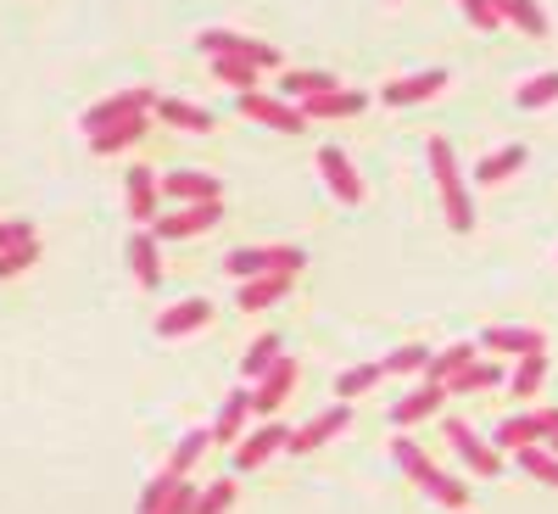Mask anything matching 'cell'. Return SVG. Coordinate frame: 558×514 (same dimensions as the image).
Segmentation results:
<instances>
[{
  "mask_svg": "<svg viewBox=\"0 0 558 514\" xmlns=\"http://www.w3.org/2000/svg\"><path fill=\"white\" fill-rule=\"evenodd\" d=\"M430 174H436V191H441L447 224L458 229V236H470V229H475V202H470V184H463L458 157H452V146H447L441 134L430 140Z\"/></svg>",
  "mask_w": 558,
  "mask_h": 514,
  "instance_id": "1",
  "label": "cell"
},
{
  "mask_svg": "<svg viewBox=\"0 0 558 514\" xmlns=\"http://www.w3.org/2000/svg\"><path fill=\"white\" fill-rule=\"evenodd\" d=\"M391 458L402 464V476H413V481L425 487V492H430L436 503H447V509H458V514H463V503H470V492H463V481H452L447 470H436V464H430V453L418 447V442L397 437V442H391Z\"/></svg>",
  "mask_w": 558,
  "mask_h": 514,
  "instance_id": "2",
  "label": "cell"
},
{
  "mask_svg": "<svg viewBox=\"0 0 558 514\" xmlns=\"http://www.w3.org/2000/svg\"><path fill=\"white\" fill-rule=\"evenodd\" d=\"M223 268L235 279H257V274H302L307 268V252L302 247H241L229 252Z\"/></svg>",
  "mask_w": 558,
  "mask_h": 514,
  "instance_id": "3",
  "label": "cell"
},
{
  "mask_svg": "<svg viewBox=\"0 0 558 514\" xmlns=\"http://www.w3.org/2000/svg\"><path fill=\"white\" fill-rule=\"evenodd\" d=\"M558 437V408H536V414H514V419H502L492 447H508V453H520V447H536Z\"/></svg>",
  "mask_w": 558,
  "mask_h": 514,
  "instance_id": "4",
  "label": "cell"
},
{
  "mask_svg": "<svg viewBox=\"0 0 558 514\" xmlns=\"http://www.w3.org/2000/svg\"><path fill=\"white\" fill-rule=\"evenodd\" d=\"M202 51H207V57H241V62H252V68H279L274 45L246 39V34H235V28H207V34H202Z\"/></svg>",
  "mask_w": 558,
  "mask_h": 514,
  "instance_id": "5",
  "label": "cell"
},
{
  "mask_svg": "<svg viewBox=\"0 0 558 514\" xmlns=\"http://www.w3.org/2000/svg\"><path fill=\"white\" fill-rule=\"evenodd\" d=\"M151 107H157L151 89H118V96H107V101H96V107L84 112V134H101V129H112V123H123V118L151 112Z\"/></svg>",
  "mask_w": 558,
  "mask_h": 514,
  "instance_id": "6",
  "label": "cell"
},
{
  "mask_svg": "<svg viewBox=\"0 0 558 514\" xmlns=\"http://www.w3.org/2000/svg\"><path fill=\"white\" fill-rule=\"evenodd\" d=\"M241 112H246L252 123H268V129H279V134H302V129H307V112H302L296 101H274V96H263V89L241 96Z\"/></svg>",
  "mask_w": 558,
  "mask_h": 514,
  "instance_id": "7",
  "label": "cell"
},
{
  "mask_svg": "<svg viewBox=\"0 0 558 514\" xmlns=\"http://www.w3.org/2000/svg\"><path fill=\"white\" fill-rule=\"evenodd\" d=\"M218 218H223V207H218V202L184 207V213H157L151 236H157V241H184V236H202V229H213Z\"/></svg>",
  "mask_w": 558,
  "mask_h": 514,
  "instance_id": "8",
  "label": "cell"
},
{
  "mask_svg": "<svg viewBox=\"0 0 558 514\" xmlns=\"http://www.w3.org/2000/svg\"><path fill=\"white\" fill-rule=\"evenodd\" d=\"M447 442L458 447V458L470 464L475 476H492V481H497V470H502V458H497V447H486V442H481V437H475L470 426H463V419H447Z\"/></svg>",
  "mask_w": 558,
  "mask_h": 514,
  "instance_id": "9",
  "label": "cell"
},
{
  "mask_svg": "<svg viewBox=\"0 0 558 514\" xmlns=\"http://www.w3.org/2000/svg\"><path fill=\"white\" fill-rule=\"evenodd\" d=\"M318 168H324V184H330V191H336L347 207H357V202H363V179H357V168L347 163V152H341V146H324V152H318Z\"/></svg>",
  "mask_w": 558,
  "mask_h": 514,
  "instance_id": "10",
  "label": "cell"
},
{
  "mask_svg": "<svg viewBox=\"0 0 558 514\" xmlns=\"http://www.w3.org/2000/svg\"><path fill=\"white\" fill-rule=\"evenodd\" d=\"M347 419H352V414H347V403L324 408L318 419H307L302 431H291V442H286V447H291V453H313V447H324L330 437H341V431H347Z\"/></svg>",
  "mask_w": 558,
  "mask_h": 514,
  "instance_id": "11",
  "label": "cell"
},
{
  "mask_svg": "<svg viewBox=\"0 0 558 514\" xmlns=\"http://www.w3.org/2000/svg\"><path fill=\"white\" fill-rule=\"evenodd\" d=\"M291 386H296V358H279L268 375L257 381V392H252V414H274L279 403L291 397Z\"/></svg>",
  "mask_w": 558,
  "mask_h": 514,
  "instance_id": "12",
  "label": "cell"
},
{
  "mask_svg": "<svg viewBox=\"0 0 558 514\" xmlns=\"http://www.w3.org/2000/svg\"><path fill=\"white\" fill-rule=\"evenodd\" d=\"M447 89V73L441 68H425V73H413V79H391L386 84V101L391 107H413V101H430Z\"/></svg>",
  "mask_w": 558,
  "mask_h": 514,
  "instance_id": "13",
  "label": "cell"
},
{
  "mask_svg": "<svg viewBox=\"0 0 558 514\" xmlns=\"http://www.w3.org/2000/svg\"><path fill=\"white\" fill-rule=\"evenodd\" d=\"M213 319V302L207 297H191V302H173V308H162V319H157V336H191V331H202V324Z\"/></svg>",
  "mask_w": 558,
  "mask_h": 514,
  "instance_id": "14",
  "label": "cell"
},
{
  "mask_svg": "<svg viewBox=\"0 0 558 514\" xmlns=\"http://www.w3.org/2000/svg\"><path fill=\"white\" fill-rule=\"evenodd\" d=\"M291 442V431L286 426H274V419H268V426L263 431H252L241 447H235V470H257V464H268L279 447H286Z\"/></svg>",
  "mask_w": 558,
  "mask_h": 514,
  "instance_id": "15",
  "label": "cell"
},
{
  "mask_svg": "<svg viewBox=\"0 0 558 514\" xmlns=\"http://www.w3.org/2000/svg\"><path fill=\"white\" fill-rule=\"evenodd\" d=\"M162 196L202 207V202H218V179H213V174H191V168H173V174L162 179Z\"/></svg>",
  "mask_w": 558,
  "mask_h": 514,
  "instance_id": "16",
  "label": "cell"
},
{
  "mask_svg": "<svg viewBox=\"0 0 558 514\" xmlns=\"http://www.w3.org/2000/svg\"><path fill=\"white\" fill-rule=\"evenodd\" d=\"M157 196H162V184L151 168H129V218L134 224H157Z\"/></svg>",
  "mask_w": 558,
  "mask_h": 514,
  "instance_id": "17",
  "label": "cell"
},
{
  "mask_svg": "<svg viewBox=\"0 0 558 514\" xmlns=\"http://www.w3.org/2000/svg\"><path fill=\"white\" fill-rule=\"evenodd\" d=\"M441 403H447V386H430V381H425L418 392H408V397L391 408V426H397V431H402V426H418V419H430Z\"/></svg>",
  "mask_w": 558,
  "mask_h": 514,
  "instance_id": "18",
  "label": "cell"
},
{
  "mask_svg": "<svg viewBox=\"0 0 558 514\" xmlns=\"http://www.w3.org/2000/svg\"><path fill=\"white\" fill-rule=\"evenodd\" d=\"M129 268H134V279L146 291L162 286V263H157V236H151V229H140V236L129 241Z\"/></svg>",
  "mask_w": 558,
  "mask_h": 514,
  "instance_id": "19",
  "label": "cell"
},
{
  "mask_svg": "<svg viewBox=\"0 0 558 514\" xmlns=\"http://www.w3.org/2000/svg\"><path fill=\"white\" fill-rule=\"evenodd\" d=\"M363 107H368V96H363V89H330V96L307 101L302 112H307V123H324V118H357Z\"/></svg>",
  "mask_w": 558,
  "mask_h": 514,
  "instance_id": "20",
  "label": "cell"
},
{
  "mask_svg": "<svg viewBox=\"0 0 558 514\" xmlns=\"http://www.w3.org/2000/svg\"><path fill=\"white\" fill-rule=\"evenodd\" d=\"M246 414H252V392H229L223 408H218V426H213V442H235L246 437Z\"/></svg>",
  "mask_w": 558,
  "mask_h": 514,
  "instance_id": "21",
  "label": "cell"
},
{
  "mask_svg": "<svg viewBox=\"0 0 558 514\" xmlns=\"http://www.w3.org/2000/svg\"><path fill=\"white\" fill-rule=\"evenodd\" d=\"M475 347L481 342H458V347H441V352H430V363H425V381L430 386H447L458 369H470L475 363Z\"/></svg>",
  "mask_w": 558,
  "mask_h": 514,
  "instance_id": "22",
  "label": "cell"
},
{
  "mask_svg": "<svg viewBox=\"0 0 558 514\" xmlns=\"http://www.w3.org/2000/svg\"><path fill=\"white\" fill-rule=\"evenodd\" d=\"M291 279H296V274H257V279H241V308L257 313V308L279 302V297L291 291Z\"/></svg>",
  "mask_w": 558,
  "mask_h": 514,
  "instance_id": "23",
  "label": "cell"
},
{
  "mask_svg": "<svg viewBox=\"0 0 558 514\" xmlns=\"http://www.w3.org/2000/svg\"><path fill=\"white\" fill-rule=\"evenodd\" d=\"M330 89H341V79H336V73H313V68L286 73V96H291L296 107H307V101H318V96H330Z\"/></svg>",
  "mask_w": 558,
  "mask_h": 514,
  "instance_id": "24",
  "label": "cell"
},
{
  "mask_svg": "<svg viewBox=\"0 0 558 514\" xmlns=\"http://www.w3.org/2000/svg\"><path fill=\"white\" fill-rule=\"evenodd\" d=\"M481 347L525 358V352H542V336H536V331H514V324H492V331L481 336Z\"/></svg>",
  "mask_w": 558,
  "mask_h": 514,
  "instance_id": "25",
  "label": "cell"
},
{
  "mask_svg": "<svg viewBox=\"0 0 558 514\" xmlns=\"http://www.w3.org/2000/svg\"><path fill=\"white\" fill-rule=\"evenodd\" d=\"M492 7H497V17L502 23H514V28H525V34H547V12L536 7V0H492Z\"/></svg>",
  "mask_w": 558,
  "mask_h": 514,
  "instance_id": "26",
  "label": "cell"
},
{
  "mask_svg": "<svg viewBox=\"0 0 558 514\" xmlns=\"http://www.w3.org/2000/svg\"><path fill=\"white\" fill-rule=\"evenodd\" d=\"M140 134H146V112H140V118H123V123H112V129H101V134H89V146H96L101 157H112V152L134 146Z\"/></svg>",
  "mask_w": 558,
  "mask_h": 514,
  "instance_id": "27",
  "label": "cell"
},
{
  "mask_svg": "<svg viewBox=\"0 0 558 514\" xmlns=\"http://www.w3.org/2000/svg\"><path fill=\"white\" fill-rule=\"evenodd\" d=\"M207 447H213V431H184V437H179V447H173V458H168V476H179V481H184V476L196 470V458H202Z\"/></svg>",
  "mask_w": 558,
  "mask_h": 514,
  "instance_id": "28",
  "label": "cell"
},
{
  "mask_svg": "<svg viewBox=\"0 0 558 514\" xmlns=\"http://www.w3.org/2000/svg\"><path fill=\"white\" fill-rule=\"evenodd\" d=\"M157 118L173 123V129H191V134H207L213 129V112L207 107H191V101H157Z\"/></svg>",
  "mask_w": 558,
  "mask_h": 514,
  "instance_id": "29",
  "label": "cell"
},
{
  "mask_svg": "<svg viewBox=\"0 0 558 514\" xmlns=\"http://www.w3.org/2000/svg\"><path fill=\"white\" fill-rule=\"evenodd\" d=\"M213 79L229 84V89H241V96H252V89H257V68L241 62V57H213Z\"/></svg>",
  "mask_w": 558,
  "mask_h": 514,
  "instance_id": "30",
  "label": "cell"
},
{
  "mask_svg": "<svg viewBox=\"0 0 558 514\" xmlns=\"http://www.w3.org/2000/svg\"><path fill=\"white\" fill-rule=\"evenodd\" d=\"M502 375H497V363H470V369H458V375L447 381V397H458V392H486V386H497Z\"/></svg>",
  "mask_w": 558,
  "mask_h": 514,
  "instance_id": "31",
  "label": "cell"
},
{
  "mask_svg": "<svg viewBox=\"0 0 558 514\" xmlns=\"http://www.w3.org/2000/svg\"><path fill=\"white\" fill-rule=\"evenodd\" d=\"M520 470L525 476H536V481H547V487H558V453L553 447H520Z\"/></svg>",
  "mask_w": 558,
  "mask_h": 514,
  "instance_id": "32",
  "label": "cell"
},
{
  "mask_svg": "<svg viewBox=\"0 0 558 514\" xmlns=\"http://www.w3.org/2000/svg\"><path fill=\"white\" fill-rule=\"evenodd\" d=\"M279 358H286V347H279V336H257L241 369H246V375H252V381H263V375H268V369H274Z\"/></svg>",
  "mask_w": 558,
  "mask_h": 514,
  "instance_id": "33",
  "label": "cell"
},
{
  "mask_svg": "<svg viewBox=\"0 0 558 514\" xmlns=\"http://www.w3.org/2000/svg\"><path fill=\"white\" fill-rule=\"evenodd\" d=\"M514 168H525V146H502V152H492L475 174H481V184H497V179H508Z\"/></svg>",
  "mask_w": 558,
  "mask_h": 514,
  "instance_id": "34",
  "label": "cell"
},
{
  "mask_svg": "<svg viewBox=\"0 0 558 514\" xmlns=\"http://www.w3.org/2000/svg\"><path fill=\"white\" fill-rule=\"evenodd\" d=\"M525 112H536V107H553L558 101V73H536L531 84H520V96H514Z\"/></svg>",
  "mask_w": 558,
  "mask_h": 514,
  "instance_id": "35",
  "label": "cell"
},
{
  "mask_svg": "<svg viewBox=\"0 0 558 514\" xmlns=\"http://www.w3.org/2000/svg\"><path fill=\"white\" fill-rule=\"evenodd\" d=\"M425 363H430V347H397L386 352V375H425Z\"/></svg>",
  "mask_w": 558,
  "mask_h": 514,
  "instance_id": "36",
  "label": "cell"
},
{
  "mask_svg": "<svg viewBox=\"0 0 558 514\" xmlns=\"http://www.w3.org/2000/svg\"><path fill=\"white\" fill-rule=\"evenodd\" d=\"M542 375H547V352H525L520 369H514V397H536Z\"/></svg>",
  "mask_w": 558,
  "mask_h": 514,
  "instance_id": "37",
  "label": "cell"
},
{
  "mask_svg": "<svg viewBox=\"0 0 558 514\" xmlns=\"http://www.w3.org/2000/svg\"><path fill=\"white\" fill-rule=\"evenodd\" d=\"M380 375H386V369H380V363H357V369H347V375L336 381V392H341V397H363V392H368V386H375Z\"/></svg>",
  "mask_w": 558,
  "mask_h": 514,
  "instance_id": "38",
  "label": "cell"
},
{
  "mask_svg": "<svg viewBox=\"0 0 558 514\" xmlns=\"http://www.w3.org/2000/svg\"><path fill=\"white\" fill-rule=\"evenodd\" d=\"M34 263H39V236L23 241V247H12V252H0V279H12V274H23Z\"/></svg>",
  "mask_w": 558,
  "mask_h": 514,
  "instance_id": "39",
  "label": "cell"
},
{
  "mask_svg": "<svg viewBox=\"0 0 558 514\" xmlns=\"http://www.w3.org/2000/svg\"><path fill=\"white\" fill-rule=\"evenodd\" d=\"M229 503H235V481H213L207 492H196V509L191 514H223Z\"/></svg>",
  "mask_w": 558,
  "mask_h": 514,
  "instance_id": "40",
  "label": "cell"
},
{
  "mask_svg": "<svg viewBox=\"0 0 558 514\" xmlns=\"http://www.w3.org/2000/svg\"><path fill=\"white\" fill-rule=\"evenodd\" d=\"M173 492H179V476H168V470H162V476H157L146 492H140V514H157V509H162Z\"/></svg>",
  "mask_w": 558,
  "mask_h": 514,
  "instance_id": "41",
  "label": "cell"
},
{
  "mask_svg": "<svg viewBox=\"0 0 558 514\" xmlns=\"http://www.w3.org/2000/svg\"><path fill=\"white\" fill-rule=\"evenodd\" d=\"M458 7H463V17H470L481 34H497V28H502V17H497L492 0H458Z\"/></svg>",
  "mask_w": 558,
  "mask_h": 514,
  "instance_id": "42",
  "label": "cell"
},
{
  "mask_svg": "<svg viewBox=\"0 0 558 514\" xmlns=\"http://www.w3.org/2000/svg\"><path fill=\"white\" fill-rule=\"evenodd\" d=\"M191 509H196V487H191V481H179V492H173L157 514H191Z\"/></svg>",
  "mask_w": 558,
  "mask_h": 514,
  "instance_id": "43",
  "label": "cell"
}]
</instances>
